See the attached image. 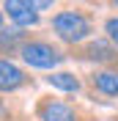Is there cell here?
<instances>
[{
    "label": "cell",
    "instance_id": "1",
    "mask_svg": "<svg viewBox=\"0 0 118 121\" xmlns=\"http://www.w3.org/2000/svg\"><path fill=\"white\" fill-rule=\"evenodd\" d=\"M52 30L60 41L66 44H82L88 41V36L93 33V22L85 11H74V8H66V11H58L52 17Z\"/></svg>",
    "mask_w": 118,
    "mask_h": 121
},
{
    "label": "cell",
    "instance_id": "2",
    "mask_svg": "<svg viewBox=\"0 0 118 121\" xmlns=\"http://www.w3.org/2000/svg\"><path fill=\"white\" fill-rule=\"evenodd\" d=\"M22 60L33 69H55L58 63H63V50L52 47L50 41H25L22 50H19Z\"/></svg>",
    "mask_w": 118,
    "mask_h": 121
},
{
    "label": "cell",
    "instance_id": "3",
    "mask_svg": "<svg viewBox=\"0 0 118 121\" xmlns=\"http://www.w3.org/2000/svg\"><path fill=\"white\" fill-rule=\"evenodd\" d=\"M3 11L17 28H36L38 25V11L30 6V0H3Z\"/></svg>",
    "mask_w": 118,
    "mask_h": 121
},
{
    "label": "cell",
    "instance_id": "4",
    "mask_svg": "<svg viewBox=\"0 0 118 121\" xmlns=\"http://www.w3.org/2000/svg\"><path fill=\"white\" fill-rule=\"evenodd\" d=\"M82 60H93V63H118V47H113L107 39H96V41H88V44L80 50Z\"/></svg>",
    "mask_w": 118,
    "mask_h": 121
},
{
    "label": "cell",
    "instance_id": "5",
    "mask_svg": "<svg viewBox=\"0 0 118 121\" xmlns=\"http://www.w3.org/2000/svg\"><path fill=\"white\" fill-rule=\"evenodd\" d=\"M30 83V77L25 69H19L17 63L0 58V94H11V91H19L22 85Z\"/></svg>",
    "mask_w": 118,
    "mask_h": 121
},
{
    "label": "cell",
    "instance_id": "6",
    "mask_svg": "<svg viewBox=\"0 0 118 121\" xmlns=\"http://www.w3.org/2000/svg\"><path fill=\"white\" fill-rule=\"evenodd\" d=\"M36 113H38V121H77V113L60 99H41Z\"/></svg>",
    "mask_w": 118,
    "mask_h": 121
},
{
    "label": "cell",
    "instance_id": "7",
    "mask_svg": "<svg viewBox=\"0 0 118 121\" xmlns=\"http://www.w3.org/2000/svg\"><path fill=\"white\" fill-rule=\"evenodd\" d=\"M91 83L104 96H118V72L115 69H96L91 74Z\"/></svg>",
    "mask_w": 118,
    "mask_h": 121
},
{
    "label": "cell",
    "instance_id": "8",
    "mask_svg": "<svg viewBox=\"0 0 118 121\" xmlns=\"http://www.w3.org/2000/svg\"><path fill=\"white\" fill-rule=\"evenodd\" d=\"M22 44H25V33H22V28L0 30V55H14L17 50H22Z\"/></svg>",
    "mask_w": 118,
    "mask_h": 121
},
{
    "label": "cell",
    "instance_id": "9",
    "mask_svg": "<svg viewBox=\"0 0 118 121\" xmlns=\"http://www.w3.org/2000/svg\"><path fill=\"white\" fill-rule=\"evenodd\" d=\"M47 83L52 85V88H60V91H80V80L72 74V72H52L50 77H47Z\"/></svg>",
    "mask_w": 118,
    "mask_h": 121
},
{
    "label": "cell",
    "instance_id": "10",
    "mask_svg": "<svg viewBox=\"0 0 118 121\" xmlns=\"http://www.w3.org/2000/svg\"><path fill=\"white\" fill-rule=\"evenodd\" d=\"M104 33H107V41H110L113 47H118V17L104 19Z\"/></svg>",
    "mask_w": 118,
    "mask_h": 121
},
{
    "label": "cell",
    "instance_id": "11",
    "mask_svg": "<svg viewBox=\"0 0 118 121\" xmlns=\"http://www.w3.org/2000/svg\"><path fill=\"white\" fill-rule=\"evenodd\" d=\"M52 3L55 0H30V6L36 8V11H47V8H52Z\"/></svg>",
    "mask_w": 118,
    "mask_h": 121
},
{
    "label": "cell",
    "instance_id": "12",
    "mask_svg": "<svg viewBox=\"0 0 118 121\" xmlns=\"http://www.w3.org/2000/svg\"><path fill=\"white\" fill-rule=\"evenodd\" d=\"M107 3H110V6H113V8H118V0H107Z\"/></svg>",
    "mask_w": 118,
    "mask_h": 121
},
{
    "label": "cell",
    "instance_id": "13",
    "mask_svg": "<svg viewBox=\"0 0 118 121\" xmlns=\"http://www.w3.org/2000/svg\"><path fill=\"white\" fill-rule=\"evenodd\" d=\"M0 30H3V11H0Z\"/></svg>",
    "mask_w": 118,
    "mask_h": 121
},
{
    "label": "cell",
    "instance_id": "14",
    "mask_svg": "<svg viewBox=\"0 0 118 121\" xmlns=\"http://www.w3.org/2000/svg\"><path fill=\"white\" fill-rule=\"evenodd\" d=\"M85 3H93V0H85Z\"/></svg>",
    "mask_w": 118,
    "mask_h": 121
}]
</instances>
